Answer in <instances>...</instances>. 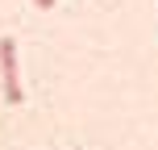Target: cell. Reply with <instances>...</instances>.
<instances>
[{"mask_svg":"<svg viewBox=\"0 0 158 150\" xmlns=\"http://www.w3.org/2000/svg\"><path fill=\"white\" fill-rule=\"evenodd\" d=\"M0 88H4V100L8 104H21L25 92L17 84V42L13 38H0Z\"/></svg>","mask_w":158,"mask_h":150,"instance_id":"6da1fadb","label":"cell"},{"mask_svg":"<svg viewBox=\"0 0 158 150\" xmlns=\"http://www.w3.org/2000/svg\"><path fill=\"white\" fill-rule=\"evenodd\" d=\"M33 8H42V13H50V8H54V0H33Z\"/></svg>","mask_w":158,"mask_h":150,"instance_id":"7a4b0ae2","label":"cell"}]
</instances>
